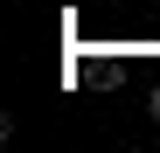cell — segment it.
I'll list each match as a JSON object with an SVG mask.
<instances>
[]
</instances>
